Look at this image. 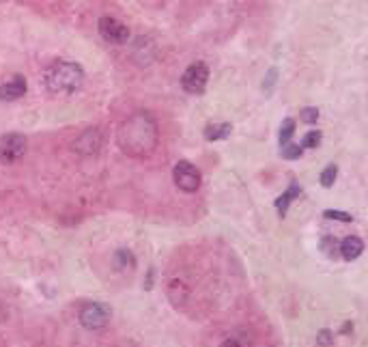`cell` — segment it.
<instances>
[{"instance_id":"obj_1","label":"cell","mask_w":368,"mask_h":347,"mask_svg":"<svg viewBox=\"0 0 368 347\" xmlns=\"http://www.w3.org/2000/svg\"><path fill=\"white\" fill-rule=\"evenodd\" d=\"M119 147L133 156V158H143L155 149L157 143V127L155 121L149 115H133L119 127Z\"/></svg>"},{"instance_id":"obj_2","label":"cell","mask_w":368,"mask_h":347,"mask_svg":"<svg viewBox=\"0 0 368 347\" xmlns=\"http://www.w3.org/2000/svg\"><path fill=\"white\" fill-rule=\"evenodd\" d=\"M46 87L50 93L67 95L74 93L84 84V69L72 61H56L46 69Z\"/></svg>"},{"instance_id":"obj_3","label":"cell","mask_w":368,"mask_h":347,"mask_svg":"<svg viewBox=\"0 0 368 347\" xmlns=\"http://www.w3.org/2000/svg\"><path fill=\"white\" fill-rule=\"evenodd\" d=\"M207 82H209V67L203 61L192 63L185 69V72H183V78H181L183 89L188 93H192V95H200V93H203L205 87H207Z\"/></svg>"},{"instance_id":"obj_4","label":"cell","mask_w":368,"mask_h":347,"mask_svg":"<svg viewBox=\"0 0 368 347\" xmlns=\"http://www.w3.org/2000/svg\"><path fill=\"white\" fill-rule=\"evenodd\" d=\"M173 177H175L177 188L183 190V192H196L200 188V170L194 164H190V162L175 164Z\"/></svg>"},{"instance_id":"obj_5","label":"cell","mask_w":368,"mask_h":347,"mask_svg":"<svg viewBox=\"0 0 368 347\" xmlns=\"http://www.w3.org/2000/svg\"><path fill=\"white\" fill-rule=\"evenodd\" d=\"M26 153V138L22 134H7L0 138V160L18 162Z\"/></svg>"},{"instance_id":"obj_6","label":"cell","mask_w":368,"mask_h":347,"mask_svg":"<svg viewBox=\"0 0 368 347\" xmlns=\"http://www.w3.org/2000/svg\"><path fill=\"white\" fill-rule=\"evenodd\" d=\"M110 320V308L104 306V304H88L82 308L80 313V324L86 328V330H99L104 328Z\"/></svg>"},{"instance_id":"obj_7","label":"cell","mask_w":368,"mask_h":347,"mask_svg":"<svg viewBox=\"0 0 368 347\" xmlns=\"http://www.w3.org/2000/svg\"><path fill=\"white\" fill-rule=\"evenodd\" d=\"M97 28H99V34L110 44H127L129 39V28L114 18H108V15L102 18Z\"/></svg>"},{"instance_id":"obj_8","label":"cell","mask_w":368,"mask_h":347,"mask_svg":"<svg viewBox=\"0 0 368 347\" xmlns=\"http://www.w3.org/2000/svg\"><path fill=\"white\" fill-rule=\"evenodd\" d=\"M99 147H102V136H99L97 130L84 132V134L78 138V141H76V145H74V149H76L78 153H82V156H93V153L99 151Z\"/></svg>"},{"instance_id":"obj_9","label":"cell","mask_w":368,"mask_h":347,"mask_svg":"<svg viewBox=\"0 0 368 347\" xmlns=\"http://www.w3.org/2000/svg\"><path fill=\"white\" fill-rule=\"evenodd\" d=\"M364 251V241L357 235H349L343 239V244H339V253L345 261H355Z\"/></svg>"},{"instance_id":"obj_10","label":"cell","mask_w":368,"mask_h":347,"mask_svg":"<svg viewBox=\"0 0 368 347\" xmlns=\"http://www.w3.org/2000/svg\"><path fill=\"white\" fill-rule=\"evenodd\" d=\"M24 93H26V80L22 76H15L11 82L0 84V99H3V101L20 99Z\"/></svg>"},{"instance_id":"obj_11","label":"cell","mask_w":368,"mask_h":347,"mask_svg":"<svg viewBox=\"0 0 368 347\" xmlns=\"http://www.w3.org/2000/svg\"><path fill=\"white\" fill-rule=\"evenodd\" d=\"M230 134V123H213L205 127V138L207 141H222Z\"/></svg>"},{"instance_id":"obj_12","label":"cell","mask_w":368,"mask_h":347,"mask_svg":"<svg viewBox=\"0 0 368 347\" xmlns=\"http://www.w3.org/2000/svg\"><path fill=\"white\" fill-rule=\"evenodd\" d=\"M299 192H302V188L299 186H289V190L287 192H282V196L280 198H276V207H278V212L284 216L287 214V210H289V205H291V201L295 198V196H299Z\"/></svg>"},{"instance_id":"obj_13","label":"cell","mask_w":368,"mask_h":347,"mask_svg":"<svg viewBox=\"0 0 368 347\" xmlns=\"http://www.w3.org/2000/svg\"><path fill=\"white\" fill-rule=\"evenodd\" d=\"M336 172H339V166L336 164H329L327 168H323V172H321V186L323 188H331L334 182H336Z\"/></svg>"},{"instance_id":"obj_14","label":"cell","mask_w":368,"mask_h":347,"mask_svg":"<svg viewBox=\"0 0 368 347\" xmlns=\"http://www.w3.org/2000/svg\"><path fill=\"white\" fill-rule=\"evenodd\" d=\"M295 132V121L293 119H287L280 127V145L284 147L287 143H291V136Z\"/></svg>"},{"instance_id":"obj_15","label":"cell","mask_w":368,"mask_h":347,"mask_svg":"<svg viewBox=\"0 0 368 347\" xmlns=\"http://www.w3.org/2000/svg\"><path fill=\"white\" fill-rule=\"evenodd\" d=\"M114 261H117V267H121V270H125V267H133V255L129 253V251H119L117 255H114Z\"/></svg>"},{"instance_id":"obj_16","label":"cell","mask_w":368,"mask_h":347,"mask_svg":"<svg viewBox=\"0 0 368 347\" xmlns=\"http://www.w3.org/2000/svg\"><path fill=\"white\" fill-rule=\"evenodd\" d=\"M302 153H304V147H302V145H291V143H287V145L282 147V156H284L287 160H297Z\"/></svg>"},{"instance_id":"obj_17","label":"cell","mask_w":368,"mask_h":347,"mask_svg":"<svg viewBox=\"0 0 368 347\" xmlns=\"http://www.w3.org/2000/svg\"><path fill=\"white\" fill-rule=\"evenodd\" d=\"M319 143H321V132H308V134L304 136L302 147H304V149H313V147H319Z\"/></svg>"},{"instance_id":"obj_18","label":"cell","mask_w":368,"mask_h":347,"mask_svg":"<svg viewBox=\"0 0 368 347\" xmlns=\"http://www.w3.org/2000/svg\"><path fill=\"white\" fill-rule=\"evenodd\" d=\"M321 248L327 253V257H336L339 255V248H336V239L334 237H323V244H321Z\"/></svg>"},{"instance_id":"obj_19","label":"cell","mask_w":368,"mask_h":347,"mask_svg":"<svg viewBox=\"0 0 368 347\" xmlns=\"http://www.w3.org/2000/svg\"><path fill=\"white\" fill-rule=\"evenodd\" d=\"M323 216H325V218H329V220H343V222H351V220H353V216H351V214L336 212V210H327Z\"/></svg>"},{"instance_id":"obj_20","label":"cell","mask_w":368,"mask_h":347,"mask_svg":"<svg viewBox=\"0 0 368 347\" xmlns=\"http://www.w3.org/2000/svg\"><path fill=\"white\" fill-rule=\"evenodd\" d=\"M299 117H302L304 123L313 125V123H317V119H319V111H317V108H304L302 113H299Z\"/></svg>"},{"instance_id":"obj_21","label":"cell","mask_w":368,"mask_h":347,"mask_svg":"<svg viewBox=\"0 0 368 347\" xmlns=\"http://www.w3.org/2000/svg\"><path fill=\"white\" fill-rule=\"evenodd\" d=\"M319 343H329V334H327V330H323V334L319 336Z\"/></svg>"}]
</instances>
